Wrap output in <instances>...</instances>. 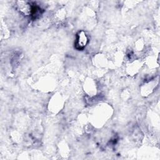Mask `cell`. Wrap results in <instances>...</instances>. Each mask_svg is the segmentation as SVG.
I'll list each match as a JSON object with an SVG mask.
<instances>
[{
	"label": "cell",
	"mask_w": 160,
	"mask_h": 160,
	"mask_svg": "<svg viewBox=\"0 0 160 160\" xmlns=\"http://www.w3.org/2000/svg\"><path fill=\"white\" fill-rule=\"evenodd\" d=\"M88 42V38L86 36V34L83 32H80L79 35H78L76 42V48L79 49H82L86 44Z\"/></svg>",
	"instance_id": "cell-1"
}]
</instances>
